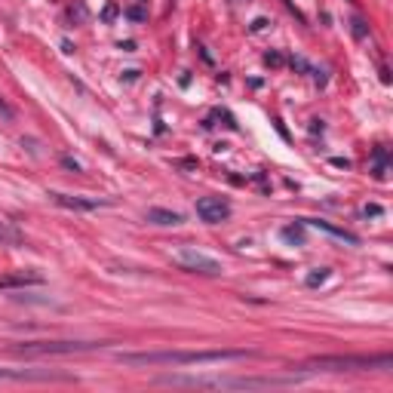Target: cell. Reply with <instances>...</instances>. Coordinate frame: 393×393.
<instances>
[{
  "instance_id": "1",
  "label": "cell",
  "mask_w": 393,
  "mask_h": 393,
  "mask_svg": "<svg viewBox=\"0 0 393 393\" xmlns=\"http://www.w3.org/2000/svg\"><path fill=\"white\" fill-rule=\"evenodd\" d=\"M249 350H148V354H117L123 366H209L231 363V359H249Z\"/></svg>"
},
{
  "instance_id": "2",
  "label": "cell",
  "mask_w": 393,
  "mask_h": 393,
  "mask_svg": "<svg viewBox=\"0 0 393 393\" xmlns=\"http://www.w3.org/2000/svg\"><path fill=\"white\" fill-rule=\"evenodd\" d=\"M393 356H314L301 369L304 372H369V369H390Z\"/></svg>"
},
{
  "instance_id": "3",
  "label": "cell",
  "mask_w": 393,
  "mask_h": 393,
  "mask_svg": "<svg viewBox=\"0 0 393 393\" xmlns=\"http://www.w3.org/2000/svg\"><path fill=\"white\" fill-rule=\"evenodd\" d=\"M175 264L188 273H203V277H219L221 273V262H215L212 255L200 252L197 246H179L175 252Z\"/></svg>"
},
{
  "instance_id": "4",
  "label": "cell",
  "mask_w": 393,
  "mask_h": 393,
  "mask_svg": "<svg viewBox=\"0 0 393 393\" xmlns=\"http://www.w3.org/2000/svg\"><path fill=\"white\" fill-rule=\"evenodd\" d=\"M102 344L96 341H34V344H19L15 354L22 356H46V354H80V350H96Z\"/></svg>"
},
{
  "instance_id": "5",
  "label": "cell",
  "mask_w": 393,
  "mask_h": 393,
  "mask_svg": "<svg viewBox=\"0 0 393 393\" xmlns=\"http://www.w3.org/2000/svg\"><path fill=\"white\" fill-rule=\"evenodd\" d=\"M163 384H188V387H271V378H160Z\"/></svg>"
},
{
  "instance_id": "6",
  "label": "cell",
  "mask_w": 393,
  "mask_h": 393,
  "mask_svg": "<svg viewBox=\"0 0 393 393\" xmlns=\"http://www.w3.org/2000/svg\"><path fill=\"white\" fill-rule=\"evenodd\" d=\"M197 215L206 224H221L231 219V203L221 197H200L197 200Z\"/></svg>"
},
{
  "instance_id": "7",
  "label": "cell",
  "mask_w": 393,
  "mask_h": 393,
  "mask_svg": "<svg viewBox=\"0 0 393 393\" xmlns=\"http://www.w3.org/2000/svg\"><path fill=\"white\" fill-rule=\"evenodd\" d=\"M53 203L65 206V209H77V212H89V209H98L102 203L98 200H80V197H68V194H49Z\"/></svg>"
},
{
  "instance_id": "8",
  "label": "cell",
  "mask_w": 393,
  "mask_h": 393,
  "mask_svg": "<svg viewBox=\"0 0 393 393\" xmlns=\"http://www.w3.org/2000/svg\"><path fill=\"white\" fill-rule=\"evenodd\" d=\"M307 224H311V228H316V231H326V233H332V237H338V240H344V243H350V246H356V243H359V237H356V233H350V231H344V228H335V224H329V221L311 219Z\"/></svg>"
},
{
  "instance_id": "9",
  "label": "cell",
  "mask_w": 393,
  "mask_h": 393,
  "mask_svg": "<svg viewBox=\"0 0 393 393\" xmlns=\"http://www.w3.org/2000/svg\"><path fill=\"white\" fill-rule=\"evenodd\" d=\"M148 221L163 224V228H175V224L185 221V215H181V212H169V209H148Z\"/></svg>"
},
{
  "instance_id": "10",
  "label": "cell",
  "mask_w": 393,
  "mask_h": 393,
  "mask_svg": "<svg viewBox=\"0 0 393 393\" xmlns=\"http://www.w3.org/2000/svg\"><path fill=\"white\" fill-rule=\"evenodd\" d=\"M0 243H10V246H19L22 243V233L13 228L10 221H0Z\"/></svg>"
},
{
  "instance_id": "11",
  "label": "cell",
  "mask_w": 393,
  "mask_h": 393,
  "mask_svg": "<svg viewBox=\"0 0 393 393\" xmlns=\"http://www.w3.org/2000/svg\"><path fill=\"white\" fill-rule=\"evenodd\" d=\"M283 240H289V243H295V246H301L304 243V228H295V224H289V228H283Z\"/></svg>"
},
{
  "instance_id": "12",
  "label": "cell",
  "mask_w": 393,
  "mask_h": 393,
  "mask_svg": "<svg viewBox=\"0 0 393 393\" xmlns=\"http://www.w3.org/2000/svg\"><path fill=\"white\" fill-rule=\"evenodd\" d=\"M326 277H329V267H316L314 273H307V286H320Z\"/></svg>"
},
{
  "instance_id": "13",
  "label": "cell",
  "mask_w": 393,
  "mask_h": 393,
  "mask_svg": "<svg viewBox=\"0 0 393 393\" xmlns=\"http://www.w3.org/2000/svg\"><path fill=\"white\" fill-rule=\"evenodd\" d=\"M127 15H129L132 22H145V19H148V13L141 10V6H129V10H127Z\"/></svg>"
},
{
  "instance_id": "14",
  "label": "cell",
  "mask_w": 393,
  "mask_h": 393,
  "mask_svg": "<svg viewBox=\"0 0 393 393\" xmlns=\"http://www.w3.org/2000/svg\"><path fill=\"white\" fill-rule=\"evenodd\" d=\"M264 62H267V65H283V58H280L277 53H267V56H264Z\"/></svg>"
},
{
  "instance_id": "15",
  "label": "cell",
  "mask_w": 393,
  "mask_h": 393,
  "mask_svg": "<svg viewBox=\"0 0 393 393\" xmlns=\"http://www.w3.org/2000/svg\"><path fill=\"white\" fill-rule=\"evenodd\" d=\"M114 15H117V6L111 4V6H108V10L102 13V19H105V22H111V19H114Z\"/></svg>"
},
{
  "instance_id": "16",
  "label": "cell",
  "mask_w": 393,
  "mask_h": 393,
  "mask_svg": "<svg viewBox=\"0 0 393 393\" xmlns=\"http://www.w3.org/2000/svg\"><path fill=\"white\" fill-rule=\"evenodd\" d=\"M363 212H366V215H381V206H366Z\"/></svg>"
},
{
  "instance_id": "17",
  "label": "cell",
  "mask_w": 393,
  "mask_h": 393,
  "mask_svg": "<svg viewBox=\"0 0 393 393\" xmlns=\"http://www.w3.org/2000/svg\"><path fill=\"white\" fill-rule=\"evenodd\" d=\"M62 163H65V166H71V169H80V163H77V160H71V157H65Z\"/></svg>"
},
{
  "instance_id": "18",
  "label": "cell",
  "mask_w": 393,
  "mask_h": 393,
  "mask_svg": "<svg viewBox=\"0 0 393 393\" xmlns=\"http://www.w3.org/2000/svg\"><path fill=\"white\" fill-rule=\"evenodd\" d=\"M0 114H4V117H13V111H10V108H6L4 102H0Z\"/></svg>"
}]
</instances>
